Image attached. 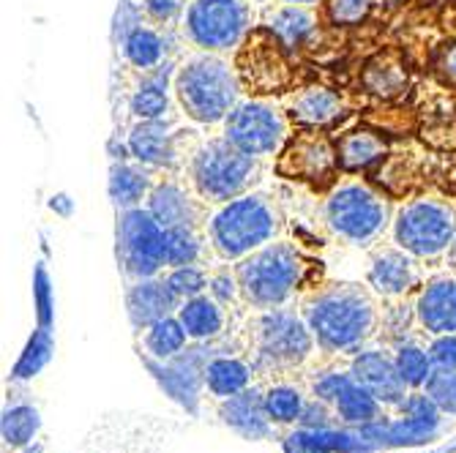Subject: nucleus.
<instances>
[{"label": "nucleus", "mask_w": 456, "mask_h": 453, "mask_svg": "<svg viewBox=\"0 0 456 453\" xmlns=\"http://www.w3.org/2000/svg\"><path fill=\"white\" fill-rule=\"evenodd\" d=\"M378 293L361 284H328L304 298L301 314L317 342V350L342 355L358 352L380 331Z\"/></svg>", "instance_id": "1"}, {"label": "nucleus", "mask_w": 456, "mask_h": 453, "mask_svg": "<svg viewBox=\"0 0 456 453\" xmlns=\"http://www.w3.org/2000/svg\"><path fill=\"white\" fill-rule=\"evenodd\" d=\"M281 230V211L271 194L246 191L219 208L205 222V238L219 260H243L263 249Z\"/></svg>", "instance_id": "2"}, {"label": "nucleus", "mask_w": 456, "mask_h": 453, "mask_svg": "<svg viewBox=\"0 0 456 453\" xmlns=\"http://www.w3.org/2000/svg\"><path fill=\"white\" fill-rule=\"evenodd\" d=\"M306 260L298 246L287 240H271L263 249L238 260L235 276L240 284L243 301L257 311L287 306L306 276Z\"/></svg>", "instance_id": "3"}, {"label": "nucleus", "mask_w": 456, "mask_h": 453, "mask_svg": "<svg viewBox=\"0 0 456 453\" xmlns=\"http://www.w3.org/2000/svg\"><path fill=\"white\" fill-rule=\"evenodd\" d=\"M240 88L238 71L216 53L202 50L186 58V63L175 71V96L183 112L205 126L224 123L238 104Z\"/></svg>", "instance_id": "4"}, {"label": "nucleus", "mask_w": 456, "mask_h": 453, "mask_svg": "<svg viewBox=\"0 0 456 453\" xmlns=\"http://www.w3.org/2000/svg\"><path fill=\"white\" fill-rule=\"evenodd\" d=\"M317 342L309 331L304 314L293 309H268L260 311L252 322V352L255 372L284 375L304 366Z\"/></svg>", "instance_id": "5"}, {"label": "nucleus", "mask_w": 456, "mask_h": 453, "mask_svg": "<svg viewBox=\"0 0 456 453\" xmlns=\"http://www.w3.org/2000/svg\"><path fill=\"white\" fill-rule=\"evenodd\" d=\"M260 178V158L227 137L208 140L191 156V183L202 202L222 205L246 194Z\"/></svg>", "instance_id": "6"}, {"label": "nucleus", "mask_w": 456, "mask_h": 453, "mask_svg": "<svg viewBox=\"0 0 456 453\" xmlns=\"http://www.w3.org/2000/svg\"><path fill=\"white\" fill-rule=\"evenodd\" d=\"M325 224L339 240L353 246L375 243L391 224V205L361 181L339 183L325 199Z\"/></svg>", "instance_id": "7"}, {"label": "nucleus", "mask_w": 456, "mask_h": 453, "mask_svg": "<svg viewBox=\"0 0 456 453\" xmlns=\"http://www.w3.org/2000/svg\"><path fill=\"white\" fill-rule=\"evenodd\" d=\"M456 238V211L440 197H419L407 202L394 219V240L419 260L448 255Z\"/></svg>", "instance_id": "8"}, {"label": "nucleus", "mask_w": 456, "mask_h": 453, "mask_svg": "<svg viewBox=\"0 0 456 453\" xmlns=\"http://www.w3.org/2000/svg\"><path fill=\"white\" fill-rule=\"evenodd\" d=\"M252 28L248 0H191L183 30L194 47L205 53H227L238 47Z\"/></svg>", "instance_id": "9"}, {"label": "nucleus", "mask_w": 456, "mask_h": 453, "mask_svg": "<svg viewBox=\"0 0 456 453\" xmlns=\"http://www.w3.org/2000/svg\"><path fill=\"white\" fill-rule=\"evenodd\" d=\"M224 137L257 158L273 156L289 137V115L265 99L238 101L224 117Z\"/></svg>", "instance_id": "10"}, {"label": "nucleus", "mask_w": 456, "mask_h": 453, "mask_svg": "<svg viewBox=\"0 0 456 453\" xmlns=\"http://www.w3.org/2000/svg\"><path fill=\"white\" fill-rule=\"evenodd\" d=\"M167 249V230L148 208H129L118 219V257L120 265L132 279H153L159 276Z\"/></svg>", "instance_id": "11"}, {"label": "nucleus", "mask_w": 456, "mask_h": 453, "mask_svg": "<svg viewBox=\"0 0 456 453\" xmlns=\"http://www.w3.org/2000/svg\"><path fill=\"white\" fill-rule=\"evenodd\" d=\"M235 71L240 85L257 96L279 93L289 85L287 50L265 25L248 30V36L240 41V50L235 55Z\"/></svg>", "instance_id": "12"}, {"label": "nucleus", "mask_w": 456, "mask_h": 453, "mask_svg": "<svg viewBox=\"0 0 456 453\" xmlns=\"http://www.w3.org/2000/svg\"><path fill=\"white\" fill-rule=\"evenodd\" d=\"M337 170H339L337 148L330 145V140L325 134H320L317 129L301 132L298 137L289 140L276 161V175L289 178V181H301V183H312L317 189H325L334 183Z\"/></svg>", "instance_id": "13"}, {"label": "nucleus", "mask_w": 456, "mask_h": 453, "mask_svg": "<svg viewBox=\"0 0 456 453\" xmlns=\"http://www.w3.org/2000/svg\"><path fill=\"white\" fill-rule=\"evenodd\" d=\"M350 377L366 388L383 407H399V401L407 396V383L402 380L396 360L386 350H358L350 360Z\"/></svg>", "instance_id": "14"}, {"label": "nucleus", "mask_w": 456, "mask_h": 453, "mask_svg": "<svg viewBox=\"0 0 456 453\" xmlns=\"http://www.w3.org/2000/svg\"><path fill=\"white\" fill-rule=\"evenodd\" d=\"M369 287L386 301L407 298L416 287H424L419 257L404 252L402 246H396V249H378L369 263Z\"/></svg>", "instance_id": "15"}, {"label": "nucleus", "mask_w": 456, "mask_h": 453, "mask_svg": "<svg viewBox=\"0 0 456 453\" xmlns=\"http://www.w3.org/2000/svg\"><path fill=\"white\" fill-rule=\"evenodd\" d=\"M419 328L429 336L456 334V273L427 281L416 295Z\"/></svg>", "instance_id": "16"}, {"label": "nucleus", "mask_w": 456, "mask_h": 453, "mask_svg": "<svg viewBox=\"0 0 456 453\" xmlns=\"http://www.w3.org/2000/svg\"><path fill=\"white\" fill-rule=\"evenodd\" d=\"M148 211L159 219L164 230H175V227H200L202 222V205L194 194H189L181 183L175 181H164L153 186L148 197Z\"/></svg>", "instance_id": "17"}, {"label": "nucleus", "mask_w": 456, "mask_h": 453, "mask_svg": "<svg viewBox=\"0 0 456 453\" xmlns=\"http://www.w3.org/2000/svg\"><path fill=\"white\" fill-rule=\"evenodd\" d=\"M284 109L293 123H301V126L309 129H322L342 117L345 101L337 91H330L325 85H309L289 93L284 99Z\"/></svg>", "instance_id": "18"}, {"label": "nucleus", "mask_w": 456, "mask_h": 453, "mask_svg": "<svg viewBox=\"0 0 456 453\" xmlns=\"http://www.w3.org/2000/svg\"><path fill=\"white\" fill-rule=\"evenodd\" d=\"M126 306H129V317L132 325L145 331L148 325L170 317L173 311L181 309V301L173 295V290L167 287L164 279H137L129 293H126Z\"/></svg>", "instance_id": "19"}, {"label": "nucleus", "mask_w": 456, "mask_h": 453, "mask_svg": "<svg viewBox=\"0 0 456 453\" xmlns=\"http://www.w3.org/2000/svg\"><path fill=\"white\" fill-rule=\"evenodd\" d=\"M219 416L230 429H235L246 440H263L271 434L273 426L265 413V399L260 388H246L230 399H222Z\"/></svg>", "instance_id": "20"}, {"label": "nucleus", "mask_w": 456, "mask_h": 453, "mask_svg": "<svg viewBox=\"0 0 456 453\" xmlns=\"http://www.w3.org/2000/svg\"><path fill=\"white\" fill-rule=\"evenodd\" d=\"M361 88L380 101H394L407 93L410 88V71L407 63L402 61L399 53H378L369 58L363 71H361Z\"/></svg>", "instance_id": "21"}, {"label": "nucleus", "mask_w": 456, "mask_h": 453, "mask_svg": "<svg viewBox=\"0 0 456 453\" xmlns=\"http://www.w3.org/2000/svg\"><path fill=\"white\" fill-rule=\"evenodd\" d=\"M263 25L281 41V47L287 53H293L298 47H304V41L314 33L317 28V17L312 14L309 6L304 4H284L273 6L263 14Z\"/></svg>", "instance_id": "22"}, {"label": "nucleus", "mask_w": 456, "mask_h": 453, "mask_svg": "<svg viewBox=\"0 0 456 453\" xmlns=\"http://www.w3.org/2000/svg\"><path fill=\"white\" fill-rule=\"evenodd\" d=\"M129 153L148 167H161L170 164L175 156V134H170V126L159 120H140L129 132Z\"/></svg>", "instance_id": "23"}, {"label": "nucleus", "mask_w": 456, "mask_h": 453, "mask_svg": "<svg viewBox=\"0 0 456 453\" xmlns=\"http://www.w3.org/2000/svg\"><path fill=\"white\" fill-rule=\"evenodd\" d=\"M175 314L183 322L191 342H214L227 328V309L211 295H197L191 301H183Z\"/></svg>", "instance_id": "24"}, {"label": "nucleus", "mask_w": 456, "mask_h": 453, "mask_svg": "<svg viewBox=\"0 0 456 453\" xmlns=\"http://www.w3.org/2000/svg\"><path fill=\"white\" fill-rule=\"evenodd\" d=\"M337 156H339L342 170L361 173L388 156V142H386L383 132H378V129H353L339 137Z\"/></svg>", "instance_id": "25"}, {"label": "nucleus", "mask_w": 456, "mask_h": 453, "mask_svg": "<svg viewBox=\"0 0 456 453\" xmlns=\"http://www.w3.org/2000/svg\"><path fill=\"white\" fill-rule=\"evenodd\" d=\"M255 366L235 355H214L202 368V383L219 401L230 399L252 385Z\"/></svg>", "instance_id": "26"}, {"label": "nucleus", "mask_w": 456, "mask_h": 453, "mask_svg": "<svg viewBox=\"0 0 456 453\" xmlns=\"http://www.w3.org/2000/svg\"><path fill=\"white\" fill-rule=\"evenodd\" d=\"M170 74H173V63H161V66L145 71V79L140 82V88L132 96V112L140 120H159V117H164V112H167Z\"/></svg>", "instance_id": "27"}, {"label": "nucleus", "mask_w": 456, "mask_h": 453, "mask_svg": "<svg viewBox=\"0 0 456 453\" xmlns=\"http://www.w3.org/2000/svg\"><path fill=\"white\" fill-rule=\"evenodd\" d=\"M153 191V183L148 178V173L142 167H134V164L126 161H115L110 170V197L115 199V205L120 211L129 208H140L142 199H148Z\"/></svg>", "instance_id": "28"}, {"label": "nucleus", "mask_w": 456, "mask_h": 453, "mask_svg": "<svg viewBox=\"0 0 456 453\" xmlns=\"http://www.w3.org/2000/svg\"><path fill=\"white\" fill-rule=\"evenodd\" d=\"M330 409L337 413V418L342 424H350V426H369L375 424L378 418H383V404L371 396L366 388H361L353 377L350 383L339 391V396L330 401Z\"/></svg>", "instance_id": "29"}, {"label": "nucleus", "mask_w": 456, "mask_h": 453, "mask_svg": "<svg viewBox=\"0 0 456 453\" xmlns=\"http://www.w3.org/2000/svg\"><path fill=\"white\" fill-rule=\"evenodd\" d=\"M189 344V334L183 322L178 320V314L173 317H164L153 325L145 328V336H142V347L151 358L156 360H173L175 355H181Z\"/></svg>", "instance_id": "30"}, {"label": "nucleus", "mask_w": 456, "mask_h": 453, "mask_svg": "<svg viewBox=\"0 0 456 453\" xmlns=\"http://www.w3.org/2000/svg\"><path fill=\"white\" fill-rule=\"evenodd\" d=\"M123 55H126V61L134 69L151 71V69L161 66L164 55H167V47H164L161 33H156L153 28H145V25H134L126 36H123Z\"/></svg>", "instance_id": "31"}, {"label": "nucleus", "mask_w": 456, "mask_h": 453, "mask_svg": "<svg viewBox=\"0 0 456 453\" xmlns=\"http://www.w3.org/2000/svg\"><path fill=\"white\" fill-rule=\"evenodd\" d=\"M394 360L410 391H421L435 375V360L429 355V347L412 339H404L394 347Z\"/></svg>", "instance_id": "32"}, {"label": "nucleus", "mask_w": 456, "mask_h": 453, "mask_svg": "<svg viewBox=\"0 0 456 453\" xmlns=\"http://www.w3.org/2000/svg\"><path fill=\"white\" fill-rule=\"evenodd\" d=\"M263 399H265V413H268L273 426L301 421L304 407H306L304 391L298 385H289V383H271L263 391Z\"/></svg>", "instance_id": "33"}, {"label": "nucleus", "mask_w": 456, "mask_h": 453, "mask_svg": "<svg viewBox=\"0 0 456 453\" xmlns=\"http://www.w3.org/2000/svg\"><path fill=\"white\" fill-rule=\"evenodd\" d=\"M202 249H205V238L200 235V227L167 230V249H164V263H167V268L197 265L202 260Z\"/></svg>", "instance_id": "34"}, {"label": "nucleus", "mask_w": 456, "mask_h": 453, "mask_svg": "<svg viewBox=\"0 0 456 453\" xmlns=\"http://www.w3.org/2000/svg\"><path fill=\"white\" fill-rule=\"evenodd\" d=\"M375 6V0H325V20L334 28H358Z\"/></svg>", "instance_id": "35"}, {"label": "nucleus", "mask_w": 456, "mask_h": 453, "mask_svg": "<svg viewBox=\"0 0 456 453\" xmlns=\"http://www.w3.org/2000/svg\"><path fill=\"white\" fill-rule=\"evenodd\" d=\"M50 352H53V336H50V328L41 325L38 331L33 334V339L28 342L17 368H14V377L17 380H25V377H33L41 366L50 360Z\"/></svg>", "instance_id": "36"}, {"label": "nucleus", "mask_w": 456, "mask_h": 453, "mask_svg": "<svg viewBox=\"0 0 456 453\" xmlns=\"http://www.w3.org/2000/svg\"><path fill=\"white\" fill-rule=\"evenodd\" d=\"M167 287L173 290V295L183 303V301H191L197 295H205L208 290V276H205L202 268L197 265H181V268H170V273L164 276Z\"/></svg>", "instance_id": "37"}, {"label": "nucleus", "mask_w": 456, "mask_h": 453, "mask_svg": "<svg viewBox=\"0 0 456 453\" xmlns=\"http://www.w3.org/2000/svg\"><path fill=\"white\" fill-rule=\"evenodd\" d=\"M36 429H38V413L33 407H14L4 416V437H6V445L12 448L30 442Z\"/></svg>", "instance_id": "38"}, {"label": "nucleus", "mask_w": 456, "mask_h": 453, "mask_svg": "<svg viewBox=\"0 0 456 453\" xmlns=\"http://www.w3.org/2000/svg\"><path fill=\"white\" fill-rule=\"evenodd\" d=\"M424 391L435 399L445 416H456V368H435Z\"/></svg>", "instance_id": "39"}, {"label": "nucleus", "mask_w": 456, "mask_h": 453, "mask_svg": "<svg viewBox=\"0 0 456 453\" xmlns=\"http://www.w3.org/2000/svg\"><path fill=\"white\" fill-rule=\"evenodd\" d=\"M399 416L402 418H412V421H424V424H437L443 409L435 404V399L427 391H412L399 401Z\"/></svg>", "instance_id": "40"}, {"label": "nucleus", "mask_w": 456, "mask_h": 453, "mask_svg": "<svg viewBox=\"0 0 456 453\" xmlns=\"http://www.w3.org/2000/svg\"><path fill=\"white\" fill-rule=\"evenodd\" d=\"M432 74L443 88L456 91V38L443 44L432 58Z\"/></svg>", "instance_id": "41"}, {"label": "nucleus", "mask_w": 456, "mask_h": 453, "mask_svg": "<svg viewBox=\"0 0 456 453\" xmlns=\"http://www.w3.org/2000/svg\"><path fill=\"white\" fill-rule=\"evenodd\" d=\"M208 295L216 298L224 309L232 306V303H238V298H243V293H240V284H238L235 271H232V273H230V271L214 273V276L208 279Z\"/></svg>", "instance_id": "42"}, {"label": "nucleus", "mask_w": 456, "mask_h": 453, "mask_svg": "<svg viewBox=\"0 0 456 453\" xmlns=\"http://www.w3.org/2000/svg\"><path fill=\"white\" fill-rule=\"evenodd\" d=\"M33 295H36V309H38L41 325H50V317H53V290H50V273H47L45 263L36 265V273H33Z\"/></svg>", "instance_id": "43"}, {"label": "nucleus", "mask_w": 456, "mask_h": 453, "mask_svg": "<svg viewBox=\"0 0 456 453\" xmlns=\"http://www.w3.org/2000/svg\"><path fill=\"white\" fill-rule=\"evenodd\" d=\"M427 347L435 360V368H456V334L432 336Z\"/></svg>", "instance_id": "44"}, {"label": "nucleus", "mask_w": 456, "mask_h": 453, "mask_svg": "<svg viewBox=\"0 0 456 453\" xmlns=\"http://www.w3.org/2000/svg\"><path fill=\"white\" fill-rule=\"evenodd\" d=\"M142 6H145V12H148L151 20H156V22H170L173 17L181 14L183 0H142Z\"/></svg>", "instance_id": "45"}, {"label": "nucleus", "mask_w": 456, "mask_h": 453, "mask_svg": "<svg viewBox=\"0 0 456 453\" xmlns=\"http://www.w3.org/2000/svg\"><path fill=\"white\" fill-rule=\"evenodd\" d=\"M55 208H61V214H69V211H71V205H69V197H66V194L53 197V211H55Z\"/></svg>", "instance_id": "46"}, {"label": "nucleus", "mask_w": 456, "mask_h": 453, "mask_svg": "<svg viewBox=\"0 0 456 453\" xmlns=\"http://www.w3.org/2000/svg\"><path fill=\"white\" fill-rule=\"evenodd\" d=\"M448 265H451V271L456 273V238H453L451 249H448Z\"/></svg>", "instance_id": "47"}, {"label": "nucleus", "mask_w": 456, "mask_h": 453, "mask_svg": "<svg viewBox=\"0 0 456 453\" xmlns=\"http://www.w3.org/2000/svg\"><path fill=\"white\" fill-rule=\"evenodd\" d=\"M375 4H378V6H388V9H391V6H399V4H404V0H375Z\"/></svg>", "instance_id": "48"}, {"label": "nucleus", "mask_w": 456, "mask_h": 453, "mask_svg": "<svg viewBox=\"0 0 456 453\" xmlns=\"http://www.w3.org/2000/svg\"><path fill=\"white\" fill-rule=\"evenodd\" d=\"M287 4H304V6H312V4H317V0H287Z\"/></svg>", "instance_id": "49"}, {"label": "nucleus", "mask_w": 456, "mask_h": 453, "mask_svg": "<svg viewBox=\"0 0 456 453\" xmlns=\"http://www.w3.org/2000/svg\"><path fill=\"white\" fill-rule=\"evenodd\" d=\"M451 4H456V0H451Z\"/></svg>", "instance_id": "50"}]
</instances>
